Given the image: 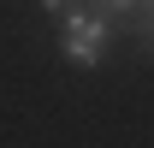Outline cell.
I'll return each instance as SVG.
<instances>
[{
	"instance_id": "cell-1",
	"label": "cell",
	"mask_w": 154,
	"mask_h": 148,
	"mask_svg": "<svg viewBox=\"0 0 154 148\" xmlns=\"http://www.w3.org/2000/svg\"><path fill=\"white\" fill-rule=\"evenodd\" d=\"M101 42H107V24L89 18V12H71V18H65V48H59V54L71 59V65H95V59H101Z\"/></svg>"
},
{
	"instance_id": "cell-2",
	"label": "cell",
	"mask_w": 154,
	"mask_h": 148,
	"mask_svg": "<svg viewBox=\"0 0 154 148\" xmlns=\"http://www.w3.org/2000/svg\"><path fill=\"white\" fill-rule=\"evenodd\" d=\"M42 6H48V12H65V18H71V0H42Z\"/></svg>"
},
{
	"instance_id": "cell-3",
	"label": "cell",
	"mask_w": 154,
	"mask_h": 148,
	"mask_svg": "<svg viewBox=\"0 0 154 148\" xmlns=\"http://www.w3.org/2000/svg\"><path fill=\"white\" fill-rule=\"evenodd\" d=\"M107 6H113V12H125V6H131V0H107Z\"/></svg>"
}]
</instances>
